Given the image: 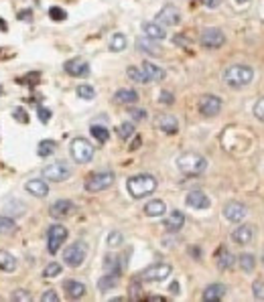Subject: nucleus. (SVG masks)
Wrapping results in <instances>:
<instances>
[{"label": "nucleus", "mask_w": 264, "mask_h": 302, "mask_svg": "<svg viewBox=\"0 0 264 302\" xmlns=\"http://www.w3.org/2000/svg\"><path fill=\"white\" fill-rule=\"evenodd\" d=\"M63 292L67 294V298H71V300H79V298H83V296H85L87 288H85V284H83V282H79V280H65V282H63Z\"/></svg>", "instance_id": "obj_17"}, {"label": "nucleus", "mask_w": 264, "mask_h": 302, "mask_svg": "<svg viewBox=\"0 0 264 302\" xmlns=\"http://www.w3.org/2000/svg\"><path fill=\"white\" fill-rule=\"evenodd\" d=\"M114 102L122 104V106H132V104L138 102V93L134 89H130V87H122V89H118L114 93Z\"/></svg>", "instance_id": "obj_24"}, {"label": "nucleus", "mask_w": 264, "mask_h": 302, "mask_svg": "<svg viewBox=\"0 0 264 302\" xmlns=\"http://www.w3.org/2000/svg\"><path fill=\"white\" fill-rule=\"evenodd\" d=\"M136 49L146 55H161V45H158L154 39H148V37H140L136 39Z\"/></svg>", "instance_id": "obj_22"}, {"label": "nucleus", "mask_w": 264, "mask_h": 302, "mask_svg": "<svg viewBox=\"0 0 264 302\" xmlns=\"http://www.w3.org/2000/svg\"><path fill=\"white\" fill-rule=\"evenodd\" d=\"M246 215H248L246 207L242 203H238V201H230V203L224 205V217L228 221H232V223H240Z\"/></svg>", "instance_id": "obj_15"}, {"label": "nucleus", "mask_w": 264, "mask_h": 302, "mask_svg": "<svg viewBox=\"0 0 264 302\" xmlns=\"http://www.w3.org/2000/svg\"><path fill=\"white\" fill-rule=\"evenodd\" d=\"M85 256H87L85 241H73L63 249V264L69 268H79L85 262Z\"/></svg>", "instance_id": "obj_5"}, {"label": "nucleus", "mask_w": 264, "mask_h": 302, "mask_svg": "<svg viewBox=\"0 0 264 302\" xmlns=\"http://www.w3.org/2000/svg\"><path fill=\"white\" fill-rule=\"evenodd\" d=\"M90 132H92V136H94V138H96L100 144H106V142H108V138H110V132H108V128H106V126L92 124Z\"/></svg>", "instance_id": "obj_33"}, {"label": "nucleus", "mask_w": 264, "mask_h": 302, "mask_svg": "<svg viewBox=\"0 0 264 302\" xmlns=\"http://www.w3.org/2000/svg\"><path fill=\"white\" fill-rule=\"evenodd\" d=\"M199 43L205 49H220L226 43V35L218 27H209V29H203V33L199 37Z\"/></svg>", "instance_id": "obj_9"}, {"label": "nucleus", "mask_w": 264, "mask_h": 302, "mask_svg": "<svg viewBox=\"0 0 264 302\" xmlns=\"http://www.w3.org/2000/svg\"><path fill=\"white\" fill-rule=\"evenodd\" d=\"M238 5H246V3H250V0H236Z\"/></svg>", "instance_id": "obj_57"}, {"label": "nucleus", "mask_w": 264, "mask_h": 302, "mask_svg": "<svg viewBox=\"0 0 264 302\" xmlns=\"http://www.w3.org/2000/svg\"><path fill=\"white\" fill-rule=\"evenodd\" d=\"M226 292H228V288H226L224 284L216 282V284H209V286L203 290L201 298H203L205 302H218V300H222V298L226 296Z\"/></svg>", "instance_id": "obj_19"}, {"label": "nucleus", "mask_w": 264, "mask_h": 302, "mask_svg": "<svg viewBox=\"0 0 264 302\" xmlns=\"http://www.w3.org/2000/svg\"><path fill=\"white\" fill-rule=\"evenodd\" d=\"M262 264H264V254H262Z\"/></svg>", "instance_id": "obj_59"}, {"label": "nucleus", "mask_w": 264, "mask_h": 302, "mask_svg": "<svg viewBox=\"0 0 264 302\" xmlns=\"http://www.w3.org/2000/svg\"><path fill=\"white\" fill-rule=\"evenodd\" d=\"M185 205L191 207V209L203 211V209H209L211 201H209V197H207L203 191H191V193H187V197H185Z\"/></svg>", "instance_id": "obj_14"}, {"label": "nucleus", "mask_w": 264, "mask_h": 302, "mask_svg": "<svg viewBox=\"0 0 264 302\" xmlns=\"http://www.w3.org/2000/svg\"><path fill=\"white\" fill-rule=\"evenodd\" d=\"M140 69L144 71V75L148 77V81H163L165 79V69H161L158 65H154L152 61H144L142 65H140Z\"/></svg>", "instance_id": "obj_27"}, {"label": "nucleus", "mask_w": 264, "mask_h": 302, "mask_svg": "<svg viewBox=\"0 0 264 302\" xmlns=\"http://www.w3.org/2000/svg\"><path fill=\"white\" fill-rule=\"evenodd\" d=\"M0 270L3 272H15L17 270V258L7 249H0Z\"/></svg>", "instance_id": "obj_29"}, {"label": "nucleus", "mask_w": 264, "mask_h": 302, "mask_svg": "<svg viewBox=\"0 0 264 302\" xmlns=\"http://www.w3.org/2000/svg\"><path fill=\"white\" fill-rule=\"evenodd\" d=\"M69 155H71V159H73L75 163L85 165V163H90V161L94 159V144H92L87 138L77 136V138H73L71 144H69Z\"/></svg>", "instance_id": "obj_4"}, {"label": "nucleus", "mask_w": 264, "mask_h": 302, "mask_svg": "<svg viewBox=\"0 0 264 302\" xmlns=\"http://www.w3.org/2000/svg\"><path fill=\"white\" fill-rule=\"evenodd\" d=\"M61 272H63V266H61L59 262H51V264L45 266L43 276H45V278H55V276H59Z\"/></svg>", "instance_id": "obj_38"}, {"label": "nucleus", "mask_w": 264, "mask_h": 302, "mask_svg": "<svg viewBox=\"0 0 264 302\" xmlns=\"http://www.w3.org/2000/svg\"><path fill=\"white\" fill-rule=\"evenodd\" d=\"M138 146H140V138H136V140L132 142V146H130V150H136Z\"/></svg>", "instance_id": "obj_55"}, {"label": "nucleus", "mask_w": 264, "mask_h": 302, "mask_svg": "<svg viewBox=\"0 0 264 302\" xmlns=\"http://www.w3.org/2000/svg\"><path fill=\"white\" fill-rule=\"evenodd\" d=\"M0 95H3V85H0Z\"/></svg>", "instance_id": "obj_58"}, {"label": "nucleus", "mask_w": 264, "mask_h": 302, "mask_svg": "<svg viewBox=\"0 0 264 302\" xmlns=\"http://www.w3.org/2000/svg\"><path fill=\"white\" fill-rule=\"evenodd\" d=\"M13 116H15V120H17V122H21V124H27V122H29V116H27V110H23V108H17Z\"/></svg>", "instance_id": "obj_48"}, {"label": "nucleus", "mask_w": 264, "mask_h": 302, "mask_svg": "<svg viewBox=\"0 0 264 302\" xmlns=\"http://www.w3.org/2000/svg\"><path fill=\"white\" fill-rule=\"evenodd\" d=\"M232 239L238 245H248L254 239V227L252 225H240L232 231Z\"/></svg>", "instance_id": "obj_21"}, {"label": "nucleus", "mask_w": 264, "mask_h": 302, "mask_svg": "<svg viewBox=\"0 0 264 302\" xmlns=\"http://www.w3.org/2000/svg\"><path fill=\"white\" fill-rule=\"evenodd\" d=\"M17 231V223L11 215H0V233L3 235H9V233H15Z\"/></svg>", "instance_id": "obj_34"}, {"label": "nucleus", "mask_w": 264, "mask_h": 302, "mask_svg": "<svg viewBox=\"0 0 264 302\" xmlns=\"http://www.w3.org/2000/svg\"><path fill=\"white\" fill-rule=\"evenodd\" d=\"M11 298H13L15 302H29V300H33V296H31V292H29V290H23V288H19V290H15Z\"/></svg>", "instance_id": "obj_42"}, {"label": "nucleus", "mask_w": 264, "mask_h": 302, "mask_svg": "<svg viewBox=\"0 0 264 302\" xmlns=\"http://www.w3.org/2000/svg\"><path fill=\"white\" fill-rule=\"evenodd\" d=\"M158 102L165 104V106H171V104L175 102V95H173L169 89H163L161 93H158Z\"/></svg>", "instance_id": "obj_47"}, {"label": "nucleus", "mask_w": 264, "mask_h": 302, "mask_svg": "<svg viewBox=\"0 0 264 302\" xmlns=\"http://www.w3.org/2000/svg\"><path fill=\"white\" fill-rule=\"evenodd\" d=\"M63 69L71 77H85L90 73V65L83 59H69V61H65Z\"/></svg>", "instance_id": "obj_16"}, {"label": "nucleus", "mask_w": 264, "mask_h": 302, "mask_svg": "<svg viewBox=\"0 0 264 302\" xmlns=\"http://www.w3.org/2000/svg\"><path fill=\"white\" fill-rule=\"evenodd\" d=\"M201 5H203L205 9H218V7L222 5V0H201Z\"/></svg>", "instance_id": "obj_52"}, {"label": "nucleus", "mask_w": 264, "mask_h": 302, "mask_svg": "<svg viewBox=\"0 0 264 302\" xmlns=\"http://www.w3.org/2000/svg\"><path fill=\"white\" fill-rule=\"evenodd\" d=\"M71 173H73V169L65 161H57V163H51L43 169V179L53 181V183H63L71 177Z\"/></svg>", "instance_id": "obj_8"}, {"label": "nucleus", "mask_w": 264, "mask_h": 302, "mask_svg": "<svg viewBox=\"0 0 264 302\" xmlns=\"http://www.w3.org/2000/svg\"><path fill=\"white\" fill-rule=\"evenodd\" d=\"M124 243V235L120 231H110L108 233V245L110 247H120Z\"/></svg>", "instance_id": "obj_41"}, {"label": "nucleus", "mask_w": 264, "mask_h": 302, "mask_svg": "<svg viewBox=\"0 0 264 302\" xmlns=\"http://www.w3.org/2000/svg\"><path fill=\"white\" fill-rule=\"evenodd\" d=\"M252 112H254V116H256V120H260V122H264V97H260L258 102L254 104V108H252Z\"/></svg>", "instance_id": "obj_46"}, {"label": "nucleus", "mask_w": 264, "mask_h": 302, "mask_svg": "<svg viewBox=\"0 0 264 302\" xmlns=\"http://www.w3.org/2000/svg\"><path fill=\"white\" fill-rule=\"evenodd\" d=\"M118 280H120V274L106 272V274L98 280V288H100L102 292H108V290H112V288H116V286H118Z\"/></svg>", "instance_id": "obj_28"}, {"label": "nucleus", "mask_w": 264, "mask_h": 302, "mask_svg": "<svg viewBox=\"0 0 264 302\" xmlns=\"http://www.w3.org/2000/svg\"><path fill=\"white\" fill-rule=\"evenodd\" d=\"M156 23L163 27H177L181 23V13L173 5H165L161 11L156 13Z\"/></svg>", "instance_id": "obj_12"}, {"label": "nucleus", "mask_w": 264, "mask_h": 302, "mask_svg": "<svg viewBox=\"0 0 264 302\" xmlns=\"http://www.w3.org/2000/svg\"><path fill=\"white\" fill-rule=\"evenodd\" d=\"M128 114H130V118H132L134 122L146 120V110H142V108H128Z\"/></svg>", "instance_id": "obj_45"}, {"label": "nucleus", "mask_w": 264, "mask_h": 302, "mask_svg": "<svg viewBox=\"0 0 264 302\" xmlns=\"http://www.w3.org/2000/svg\"><path fill=\"white\" fill-rule=\"evenodd\" d=\"M49 17H51L53 21H59V23H61V21L67 19V13H65L63 9H59V7H51V9H49Z\"/></svg>", "instance_id": "obj_43"}, {"label": "nucleus", "mask_w": 264, "mask_h": 302, "mask_svg": "<svg viewBox=\"0 0 264 302\" xmlns=\"http://www.w3.org/2000/svg\"><path fill=\"white\" fill-rule=\"evenodd\" d=\"M171 292H173V294H179V284H177V282L171 284Z\"/></svg>", "instance_id": "obj_54"}, {"label": "nucleus", "mask_w": 264, "mask_h": 302, "mask_svg": "<svg viewBox=\"0 0 264 302\" xmlns=\"http://www.w3.org/2000/svg\"><path fill=\"white\" fill-rule=\"evenodd\" d=\"M126 75H128L134 83H150V81H148V77L144 75V71H142V69H138V67H128V69H126Z\"/></svg>", "instance_id": "obj_37"}, {"label": "nucleus", "mask_w": 264, "mask_h": 302, "mask_svg": "<svg viewBox=\"0 0 264 302\" xmlns=\"http://www.w3.org/2000/svg\"><path fill=\"white\" fill-rule=\"evenodd\" d=\"M177 169L185 177H199L207 169V159L203 155H199V153H183L177 159Z\"/></svg>", "instance_id": "obj_3"}, {"label": "nucleus", "mask_w": 264, "mask_h": 302, "mask_svg": "<svg viewBox=\"0 0 264 302\" xmlns=\"http://www.w3.org/2000/svg\"><path fill=\"white\" fill-rule=\"evenodd\" d=\"M199 112L201 116H207V118H214L222 112V99L214 93H207L199 99Z\"/></svg>", "instance_id": "obj_11"}, {"label": "nucleus", "mask_w": 264, "mask_h": 302, "mask_svg": "<svg viewBox=\"0 0 264 302\" xmlns=\"http://www.w3.org/2000/svg\"><path fill=\"white\" fill-rule=\"evenodd\" d=\"M118 136H120V140L132 138V136H134V124H132V122H122V124L118 126Z\"/></svg>", "instance_id": "obj_39"}, {"label": "nucleus", "mask_w": 264, "mask_h": 302, "mask_svg": "<svg viewBox=\"0 0 264 302\" xmlns=\"http://www.w3.org/2000/svg\"><path fill=\"white\" fill-rule=\"evenodd\" d=\"M158 183L152 175H134L126 181V191L132 199H144L156 191Z\"/></svg>", "instance_id": "obj_1"}, {"label": "nucleus", "mask_w": 264, "mask_h": 302, "mask_svg": "<svg viewBox=\"0 0 264 302\" xmlns=\"http://www.w3.org/2000/svg\"><path fill=\"white\" fill-rule=\"evenodd\" d=\"M112 183H114L112 171H96V173L87 175L83 187L87 193H100V191H106L108 187H112Z\"/></svg>", "instance_id": "obj_6"}, {"label": "nucleus", "mask_w": 264, "mask_h": 302, "mask_svg": "<svg viewBox=\"0 0 264 302\" xmlns=\"http://www.w3.org/2000/svg\"><path fill=\"white\" fill-rule=\"evenodd\" d=\"M0 31H7V25H5V21L0 19Z\"/></svg>", "instance_id": "obj_56"}, {"label": "nucleus", "mask_w": 264, "mask_h": 302, "mask_svg": "<svg viewBox=\"0 0 264 302\" xmlns=\"http://www.w3.org/2000/svg\"><path fill=\"white\" fill-rule=\"evenodd\" d=\"M171 272H173V268L169 264H152L140 274V280L142 282H165L171 276Z\"/></svg>", "instance_id": "obj_10"}, {"label": "nucleus", "mask_w": 264, "mask_h": 302, "mask_svg": "<svg viewBox=\"0 0 264 302\" xmlns=\"http://www.w3.org/2000/svg\"><path fill=\"white\" fill-rule=\"evenodd\" d=\"M224 81L234 89L246 87L254 81V69L248 65H242V63H234L224 71Z\"/></svg>", "instance_id": "obj_2"}, {"label": "nucleus", "mask_w": 264, "mask_h": 302, "mask_svg": "<svg viewBox=\"0 0 264 302\" xmlns=\"http://www.w3.org/2000/svg\"><path fill=\"white\" fill-rule=\"evenodd\" d=\"M126 45H128L126 35L124 33H114L112 39H110V51L120 53V51H124V49H126Z\"/></svg>", "instance_id": "obj_32"}, {"label": "nucleus", "mask_w": 264, "mask_h": 302, "mask_svg": "<svg viewBox=\"0 0 264 302\" xmlns=\"http://www.w3.org/2000/svg\"><path fill=\"white\" fill-rule=\"evenodd\" d=\"M156 128L165 134H177L179 132V122L173 114H161L156 118Z\"/></svg>", "instance_id": "obj_18"}, {"label": "nucleus", "mask_w": 264, "mask_h": 302, "mask_svg": "<svg viewBox=\"0 0 264 302\" xmlns=\"http://www.w3.org/2000/svg\"><path fill=\"white\" fill-rule=\"evenodd\" d=\"M41 300H43V302H57V300H59V294H57L55 290H47V292L41 296Z\"/></svg>", "instance_id": "obj_49"}, {"label": "nucleus", "mask_w": 264, "mask_h": 302, "mask_svg": "<svg viewBox=\"0 0 264 302\" xmlns=\"http://www.w3.org/2000/svg\"><path fill=\"white\" fill-rule=\"evenodd\" d=\"M25 189L33 197H47L49 195V185L45 179H31L25 183Z\"/></svg>", "instance_id": "obj_20"}, {"label": "nucleus", "mask_w": 264, "mask_h": 302, "mask_svg": "<svg viewBox=\"0 0 264 302\" xmlns=\"http://www.w3.org/2000/svg\"><path fill=\"white\" fill-rule=\"evenodd\" d=\"M73 211H75V203L69 199H57L55 203L49 207L51 217H55V219H65V217L73 215Z\"/></svg>", "instance_id": "obj_13"}, {"label": "nucleus", "mask_w": 264, "mask_h": 302, "mask_svg": "<svg viewBox=\"0 0 264 302\" xmlns=\"http://www.w3.org/2000/svg\"><path fill=\"white\" fill-rule=\"evenodd\" d=\"M39 120H41L43 124H47V122L51 120V110H47V108H39Z\"/></svg>", "instance_id": "obj_51"}, {"label": "nucleus", "mask_w": 264, "mask_h": 302, "mask_svg": "<svg viewBox=\"0 0 264 302\" xmlns=\"http://www.w3.org/2000/svg\"><path fill=\"white\" fill-rule=\"evenodd\" d=\"M183 225H185V215H183V211H179V209H173L171 215L165 219V229L171 231V233H177Z\"/></svg>", "instance_id": "obj_25"}, {"label": "nucleus", "mask_w": 264, "mask_h": 302, "mask_svg": "<svg viewBox=\"0 0 264 302\" xmlns=\"http://www.w3.org/2000/svg\"><path fill=\"white\" fill-rule=\"evenodd\" d=\"M167 213V205L161 199H152L144 205V215L146 217H163Z\"/></svg>", "instance_id": "obj_26"}, {"label": "nucleus", "mask_w": 264, "mask_h": 302, "mask_svg": "<svg viewBox=\"0 0 264 302\" xmlns=\"http://www.w3.org/2000/svg\"><path fill=\"white\" fill-rule=\"evenodd\" d=\"M142 33H144V37L154 39V41H163V39H167L165 27H163V25H158L156 21H154V23H144V25H142Z\"/></svg>", "instance_id": "obj_23"}, {"label": "nucleus", "mask_w": 264, "mask_h": 302, "mask_svg": "<svg viewBox=\"0 0 264 302\" xmlns=\"http://www.w3.org/2000/svg\"><path fill=\"white\" fill-rule=\"evenodd\" d=\"M130 298H132V300L140 298V282H138V280H134V282L130 284Z\"/></svg>", "instance_id": "obj_50"}, {"label": "nucleus", "mask_w": 264, "mask_h": 302, "mask_svg": "<svg viewBox=\"0 0 264 302\" xmlns=\"http://www.w3.org/2000/svg\"><path fill=\"white\" fill-rule=\"evenodd\" d=\"M104 270H106V272L120 274V272H122L120 258H116V256H106V258H104Z\"/></svg>", "instance_id": "obj_35"}, {"label": "nucleus", "mask_w": 264, "mask_h": 302, "mask_svg": "<svg viewBox=\"0 0 264 302\" xmlns=\"http://www.w3.org/2000/svg\"><path fill=\"white\" fill-rule=\"evenodd\" d=\"M77 95L81 97V99H87V102H90V99H94L96 97V89L92 87V85H87V83H81V85H77Z\"/></svg>", "instance_id": "obj_40"}, {"label": "nucleus", "mask_w": 264, "mask_h": 302, "mask_svg": "<svg viewBox=\"0 0 264 302\" xmlns=\"http://www.w3.org/2000/svg\"><path fill=\"white\" fill-rule=\"evenodd\" d=\"M69 231L65 225L61 223H53L49 229H47V249H49V254H57V251L61 249V245L65 243Z\"/></svg>", "instance_id": "obj_7"}, {"label": "nucleus", "mask_w": 264, "mask_h": 302, "mask_svg": "<svg viewBox=\"0 0 264 302\" xmlns=\"http://www.w3.org/2000/svg\"><path fill=\"white\" fill-rule=\"evenodd\" d=\"M19 19L31 23V21H33V13H31V11H21V13H19Z\"/></svg>", "instance_id": "obj_53"}, {"label": "nucleus", "mask_w": 264, "mask_h": 302, "mask_svg": "<svg viewBox=\"0 0 264 302\" xmlns=\"http://www.w3.org/2000/svg\"><path fill=\"white\" fill-rule=\"evenodd\" d=\"M55 150H57V142L51 140V138H47V140H41V142H39L37 155H39L41 159H47V157H51L53 153H55Z\"/></svg>", "instance_id": "obj_30"}, {"label": "nucleus", "mask_w": 264, "mask_h": 302, "mask_svg": "<svg viewBox=\"0 0 264 302\" xmlns=\"http://www.w3.org/2000/svg\"><path fill=\"white\" fill-rule=\"evenodd\" d=\"M234 264H236V258L230 254L228 249H220L218 251V268L220 270H230V268H234Z\"/></svg>", "instance_id": "obj_31"}, {"label": "nucleus", "mask_w": 264, "mask_h": 302, "mask_svg": "<svg viewBox=\"0 0 264 302\" xmlns=\"http://www.w3.org/2000/svg\"><path fill=\"white\" fill-rule=\"evenodd\" d=\"M238 264H240V268H242V272H246V274H250V272L254 270V266H256V258H254L252 254H242V256L238 258Z\"/></svg>", "instance_id": "obj_36"}, {"label": "nucleus", "mask_w": 264, "mask_h": 302, "mask_svg": "<svg viewBox=\"0 0 264 302\" xmlns=\"http://www.w3.org/2000/svg\"><path fill=\"white\" fill-rule=\"evenodd\" d=\"M252 294L256 300H264V282L262 280H254L252 284Z\"/></svg>", "instance_id": "obj_44"}]
</instances>
